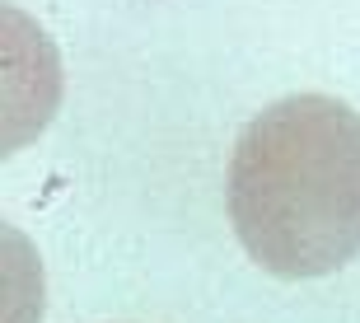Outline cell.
Instances as JSON below:
<instances>
[{
	"label": "cell",
	"mask_w": 360,
	"mask_h": 323,
	"mask_svg": "<svg viewBox=\"0 0 360 323\" xmlns=\"http://www.w3.org/2000/svg\"><path fill=\"white\" fill-rule=\"evenodd\" d=\"M225 206L257 267L309 281L360 253V113L328 94L276 99L229 155Z\"/></svg>",
	"instance_id": "obj_1"
}]
</instances>
